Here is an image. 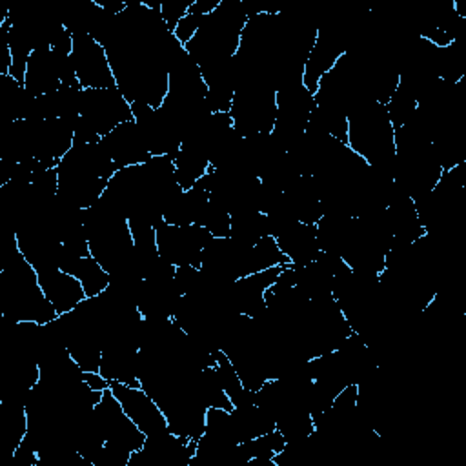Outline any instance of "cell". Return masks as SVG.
<instances>
[{"label": "cell", "mask_w": 466, "mask_h": 466, "mask_svg": "<svg viewBox=\"0 0 466 466\" xmlns=\"http://www.w3.org/2000/svg\"><path fill=\"white\" fill-rule=\"evenodd\" d=\"M115 171L116 167L100 140H73L71 149L56 166V195L86 209L102 197Z\"/></svg>", "instance_id": "cell-1"}, {"label": "cell", "mask_w": 466, "mask_h": 466, "mask_svg": "<svg viewBox=\"0 0 466 466\" xmlns=\"http://www.w3.org/2000/svg\"><path fill=\"white\" fill-rule=\"evenodd\" d=\"M288 264V257L269 235L260 238L255 246H246L231 237H224L211 238L204 248L200 269L220 282H235L251 273Z\"/></svg>", "instance_id": "cell-2"}, {"label": "cell", "mask_w": 466, "mask_h": 466, "mask_svg": "<svg viewBox=\"0 0 466 466\" xmlns=\"http://www.w3.org/2000/svg\"><path fill=\"white\" fill-rule=\"evenodd\" d=\"M246 22L242 0H220L184 49L200 71L229 62L237 55Z\"/></svg>", "instance_id": "cell-3"}, {"label": "cell", "mask_w": 466, "mask_h": 466, "mask_svg": "<svg viewBox=\"0 0 466 466\" xmlns=\"http://www.w3.org/2000/svg\"><path fill=\"white\" fill-rule=\"evenodd\" d=\"M0 315L13 322L38 324H47L58 317L40 288L36 269L22 253H16L0 269Z\"/></svg>", "instance_id": "cell-4"}, {"label": "cell", "mask_w": 466, "mask_h": 466, "mask_svg": "<svg viewBox=\"0 0 466 466\" xmlns=\"http://www.w3.org/2000/svg\"><path fill=\"white\" fill-rule=\"evenodd\" d=\"M346 144L373 169L391 173L395 160V129L386 106L371 100L357 107L348 116Z\"/></svg>", "instance_id": "cell-5"}, {"label": "cell", "mask_w": 466, "mask_h": 466, "mask_svg": "<svg viewBox=\"0 0 466 466\" xmlns=\"http://www.w3.org/2000/svg\"><path fill=\"white\" fill-rule=\"evenodd\" d=\"M133 120L131 104L116 86L82 89L80 115L75 116V140L98 142L116 126Z\"/></svg>", "instance_id": "cell-6"}, {"label": "cell", "mask_w": 466, "mask_h": 466, "mask_svg": "<svg viewBox=\"0 0 466 466\" xmlns=\"http://www.w3.org/2000/svg\"><path fill=\"white\" fill-rule=\"evenodd\" d=\"M229 116L244 138L269 135L277 116V91L260 84H240L235 89Z\"/></svg>", "instance_id": "cell-7"}, {"label": "cell", "mask_w": 466, "mask_h": 466, "mask_svg": "<svg viewBox=\"0 0 466 466\" xmlns=\"http://www.w3.org/2000/svg\"><path fill=\"white\" fill-rule=\"evenodd\" d=\"M315 107V96L302 82H291L277 91V116L273 140L288 153V149L302 137Z\"/></svg>", "instance_id": "cell-8"}, {"label": "cell", "mask_w": 466, "mask_h": 466, "mask_svg": "<svg viewBox=\"0 0 466 466\" xmlns=\"http://www.w3.org/2000/svg\"><path fill=\"white\" fill-rule=\"evenodd\" d=\"M157 248L162 258H166L175 268L193 266L200 268L202 251L213 238L211 233L198 224L189 226H171L164 218L155 224Z\"/></svg>", "instance_id": "cell-9"}, {"label": "cell", "mask_w": 466, "mask_h": 466, "mask_svg": "<svg viewBox=\"0 0 466 466\" xmlns=\"http://www.w3.org/2000/svg\"><path fill=\"white\" fill-rule=\"evenodd\" d=\"M95 420L106 441V444L116 446L124 451H137L142 448L146 435L138 430V426L129 419L124 411L118 399L107 388L102 393L100 402L95 406Z\"/></svg>", "instance_id": "cell-10"}, {"label": "cell", "mask_w": 466, "mask_h": 466, "mask_svg": "<svg viewBox=\"0 0 466 466\" xmlns=\"http://www.w3.org/2000/svg\"><path fill=\"white\" fill-rule=\"evenodd\" d=\"M71 58L82 89H104L116 86L104 46L84 31L71 33Z\"/></svg>", "instance_id": "cell-11"}, {"label": "cell", "mask_w": 466, "mask_h": 466, "mask_svg": "<svg viewBox=\"0 0 466 466\" xmlns=\"http://www.w3.org/2000/svg\"><path fill=\"white\" fill-rule=\"evenodd\" d=\"M133 120L140 127L151 155H169L173 157L182 144L180 126L160 107H151L147 104H131Z\"/></svg>", "instance_id": "cell-12"}, {"label": "cell", "mask_w": 466, "mask_h": 466, "mask_svg": "<svg viewBox=\"0 0 466 466\" xmlns=\"http://www.w3.org/2000/svg\"><path fill=\"white\" fill-rule=\"evenodd\" d=\"M295 271V286L308 299H322L333 295L337 282L350 271V266L331 253L320 251L317 258L306 264H291Z\"/></svg>", "instance_id": "cell-13"}, {"label": "cell", "mask_w": 466, "mask_h": 466, "mask_svg": "<svg viewBox=\"0 0 466 466\" xmlns=\"http://www.w3.org/2000/svg\"><path fill=\"white\" fill-rule=\"evenodd\" d=\"M109 390L146 437L167 431V420L162 410L140 386L109 382Z\"/></svg>", "instance_id": "cell-14"}, {"label": "cell", "mask_w": 466, "mask_h": 466, "mask_svg": "<svg viewBox=\"0 0 466 466\" xmlns=\"http://www.w3.org/2000/svg\"><path fill=\"white\" fill-rule=\"evenodd\" d=\"M350 49L344 36L337 29H317L315 44L306 58L302 84L309 93H317L319 80L337 64V60Z\"/></svg>", "instance_id": "cell-15"}, {"label": "cell", "mask_w": 466, "mask_h": 466, "mask_svg": "<svg viewBox=\"0 0 466 466\" xmlns=\"http://www.w3.org/2000/svg\"><path fill=\"white\" fill-rule=\"evenodd\" d=\"M102 146L109 153L116 169L138 166L149 160L153 155L146 144V138L135 120L116 126L111 133L100 138Z\"/></svg>", "instance_id": "cell-16"}, {"label": "cell", "mask_w": 466, "mask_h": 466, "mask_svg": "<svg viewBox=\"0 0 466 466\" xmlns=\"http://www.w3.org/2000/svg\"><path fill=\"white\" fill-rule=\"evenodd\" d=\"M138 344L129 339H115L104 344L100 357V375L107 382L140 386L137 379Z\"/></svg>", "instance_id": "cell-17"}, {"label": "cell", "mask_w": 466, "mask_h": 466, "mask_svg": "<svg viewBox=\"0 0 466 466\" xmlns=\"http://www.w3.org/2000/svg\"><path fill=\"white\" fill-rule=\"evenodd\" d=\"M284 266H273L248 277H242L231 284V300L240 315L258 317L266 309L264 293L277 280Z\"/></svg>", "instance_id": "cell-18"}, {"label": "cell", "mask_w": 466, "mask_h": 466, "mask_svg": "<svg viewBox=\"0 0 466 466\" xmlns=\"http://www.w3.org/2000/svg\"><path fill=\"white\" fill-rule=\"evenodd\" d=\"M36 273H38V282L44 295L53 304L58 315L75 309L86 299L80 280L71 273L60 268L40 269Z\"/></svg>", "instance_id": "cell-19"}, {"label": "cell", "mask_w": 466, "mask_h": 466, "mask_svg": "<svg viewBox=\"0 0 466 466\" xmlns=\"http://www.w3.org/2000/svg\"><path fill=\"white\" fill-rule=\"evenodd\" d=\"M180 291L171 279H151L142 280L137 297V309L142 317L153 319H173V313L180 300Z\"/></svg>", "instance_id": "cell-20"}, {"label": "cell", "mask_w": 466, "mask_h": 466, "mask_svg": "<svg viewBox=\"0 0 466 466\" xmlns=\"http://www.w3.org/2000/svg\"><path fill=\"white\" fill-rule=\"evenodd\" d=\"M384 215H386L388 226L393 233V238H395L393 242L411 244L426 233L424 226L419 220L413 200L397 184H395V191L384 209Z\"/></svg>", "instance_id": "cell-21"}, {"label": "cell", "mask_w": 466, "mask_h": 466, "mask_svg": "<svg viewBox=\"0 0 466 466\" xmlns=\"http://www.w3.org/2000/svg\"><path fill=\"white\" fill-rule=\"evenodd\" d=\"M60 86V69L51 47L35 49L27 60L24 87L33 96H44L56 91Z\"/></svg>", "instance_id": "cell-22"}, {"label": "cell", "mask_w": 466, "mask_h": 466, "mask_svg": "<svg viewBox=\"0 0 466 466\" xmlns=\"http://www.w3.org/2000/svg\"><path fill=\"white\" fill-rule=\"evenodd\" d=\"M282 200L297 222L317 224L324 215L313 177L309 175H300L295 182H291L282 191Z\"/></svg>", "instance_id": "cell-23"}, {"label": "cell", "mask_w": 466, "mask_h": 466, "mask_svg": "<svg viewBox=\"0 0 466 466\" xmlns=\"http://www.w3.org/2000/svg\"><path fill=\"white\" fill-rule=\"evenodd\" d=\"M275 240L280 251L288 257L289 264H306L317 258V255L320 253L315 224L297 222L293 228H289L284 235H280Z\"/></svg>", "instance_id": "cell-24"}, {"label": "cell", "mask_w": 466, "mask_h": 466, "mask_svg": "<svg viewBox=\"0 0 466 466\" xmlns=\"http://www.w3.org/2000/svg\"><path fill=\"white\" fill-rule=\"evenodd\" d=\"M209 204V193L202 184H195L189 189H184L166 209L164 222L171 226H189L198 224L206 206Z\"/></svg>", "instance_id": "cell-25"}, {"label": "cell", "mask_w": 466, "mask_h": 466, "mask_svg": "<svg viewBox=\"0 0 466 466\" xmlns=\"http://www.w3.org/2000/svg\"><path fill=\"white\" fill-rule=\"evenodd\" d=\"M58 268L80 280L86 297H96L109 286V273L91 255L75 257L64 251Z\"/></svg>", "instance_id": "cell-26"}, {"label": "cell", "mask_w": 466, "mask_h": 466, "mask_svg": "<svg viewBox=\"0 0 466 466\" xmlns=\"http://www.w3.org/2000/svg\"><path fill=\"white\" fill-rule=\"evenodd\" d=\"M229 424H231L235 441L238 444L257 439V437L277 428L273 419L255 402L244 404V406H235L229 411Z\"/></svg>", "instance_id": "cell-27"}, {"label": "cell", "mask_w": 466, "mask_h": 466, "mask_svg": "<svg viewBox=\"0 0 466 466\" xmlns=\"http://www.w3.org/2000/svg\"><path fill=\"white\" fill-rule=\"evenodd\" d=\"M351 222L353 217L324 213L320 220L315 224L320 251L340 257L351 235Z\"/></svg>", "instance_id": "cell-28"}, {"label": "cell", "mask_w": 466, "mask_h": 466, "mask_svg": "<svg viewBox=\"0 0 466 466\" xmlns=\"http://www.w3.org/2000/svg\"><path fill=\"white\" fill-rule=\"evenodd\" d=\"M215 359H217V364H215V371L218 375V380L226 391V395L229 397V400L233 402V408L235 406H244V404H251L255 402V391L248 390L238 373L235 371L231 360L228 359V355L222 351V350H217L215 351Z\"/></svg>", "instance_id": "cell-29"}, {"label": "cell", "mask_w": 466, "mask_h": 466, "mask_svg": "<svg viewBox=\"0 0 466 466\" xmlns=\"http://www.w3.org/2000/svg\"><path fill=\"white\" fill-rule=\"evenodd\" d=\"M229 237L240 244L255 246L260 238L268 237L266 215L260 211H240L231 215Z\"/></svg>", "instance_id": "cell-30"}, {"label": "cell", "mask_w": 466, "mask_h": 466, "mask_svg": "<svg viewBox=\"0 0 466 466\" xmlns=\"http://www.w3.org/2000/svg\"><path fill=\"white\" fill-rule=\"evenodd\" d=\"M173 162H175V177L182 189L193 187L209 169L208 158L184 147H180L173 155Z\"/></svg>", "instance_id": "cell-31"}, {"label": "cell", "mask_w": 466, "mask_h": 466, "mask_svg": "<svg viewBox=\"0 0 466 466\" xmlns=\"http://www.w3.org/2000/svg\"><path fill=\"white\" fill-rule=\"evenodd\" d=\"M197 390L208 408H222L228 411L233 410V402L226 395V391L218 380V375L215 371V366H206V368L198 370Z\"/></svg>", "instance_id": "cell-32"}, {"label": "cell", "mask_w": 466, "mask_h": 466, "mask_svg": "<svg viewBox=\"0 0 466 466\" xmlns=\"http://www.w3.org/2000/svg\"><path fill=\"white\" fill-rule=\"evenodd\" d=\"M390 122L393 126V129L397 131L399 127H402L404 124H408L411 120V116L417 111V96L402 84L397 86V89L393 91V95L390 96V100L384 104Z\"/></svg>", "instance_id": "cell-33"}, {"label": "cell", "mask_w": 466, "mask_h": 466, "mask_svg": "<svg viewBox=\"0 0 466 466\" xmlns=\"http://www.w3.org/2000/svg\"><path fill=\"white\" fill-rule=\"evenodd\" d=\"M218 4H220V0H193L187 13L184 15V18L175 27L177 40L182 46H186L195 36V33L198 31L204 16L209 15Z\"/></svg>", "instance_id": "cell-34"}, {"label": "cell", "mask_w": 466, "mask_h": 466, "mask_svg": "<svg viewBox=\"0 0 466 466\" xmlns=\"http://www.w3.org/2000/svg\"><path fill=\"white\" fill-rule=\"evenodd\" d=\"M286 446V439L275 428L257 439L240 442V448L248 459H273Z\"/></svg>", "instance_id": "cell-35"}, {"label": "cell", "mask_w": 466, "mask_h": 466, "mask_svg": "<svg viewBox=\"0 0 466 466\" xmlns=\"http://www.w3.org/2000/svg\"><path fill=\"white\" fill-rule=\"evenodd\" d=\"M198 226H204L213 238H224L229 237L231 231V215L222 206L209 200L198 220Z\"/></svg>", "instance_id": "cell-36"}, {"label": "cell", "mask_w": 466, "mask_h": 466, "mask_svg": "<svg viewBox=\"0 0 466 466\" xmlns=\"http://www.w3.org/2000/svg\"><path fill=\"white\" fill-rule=\"evenodd\" d=\"M191 4H193V0H160L158 2L160 16L171 33H175L177 24L184 18V15L187 13Z\"/></svg>", "instance_id": "cell-37"}, {"label": "cell", "mask_w": 466, "mask_h": 466, "mask_svg": "<svg viewBox=\"0 0 466 466\" xmlns=\"http://www.w3.org/2000/svg\"><path fill=\"white\" fill-rule=\"evenodd\" d=\"M200 277V268H193V266H178L175 269V286L178 288L180 295H186L189 289L195 288L197 280Z\"/></svg>", "instance_id": "cell-38"}, {"label": "cell", "mask_w": 466, "mask_h": 466, "mask_svg": "<svg viewBox=\"0 0 466 466\" xmlns=\"http://www.w3.org/2000/svg\"><path fill=\"white\" fill-rule=\"evenodd\" d=\"M84 380L89 384V388L104 391L109 388V382L100 375V371H84Z\"/></svg>", "instance_id": "cell-39"}]
</instances>
